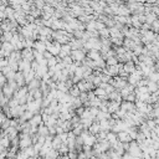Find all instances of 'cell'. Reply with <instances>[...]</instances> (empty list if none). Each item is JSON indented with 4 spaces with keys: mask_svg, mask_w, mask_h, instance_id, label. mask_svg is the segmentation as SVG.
Here are the masks:
<instances>
[{
    "mask_svg": "<svg viewBox=\"0 0 159 159\" xmlns=\"http://www.w3.org/2000/svg\"><path fill=\"white\" fill-rule=\"evenodd\" d=\"M72 58L77 61H83L85 60V52L82 50H75V51H72Z\"/></svg>",
    "mask_w": 159,
    "mask_h": 159,
    "instance_id": "1",
    "label": "cell"
}]
</instances>
